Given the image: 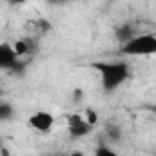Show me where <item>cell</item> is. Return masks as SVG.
<instances>
[{
	"label": "cell",
	"instance_id": "obj_1",
	"mask_svg": "<svg viewBox=\"0 0 156 156\" xmlns=\"http://www.w3.org/2000/svg\"><path fill=\"white\" fill-rule=\"evenodd\" d=\"M91 67L98 71L105 93H113L129 78L131 69L125 62H93Z\"/></svg>",
	"mask_w": 156,
	"mask_h": 156
},
{
	"label": "cell",
	"instance_id": "obj_2",
	"mask_svg": "<svg viewBox=\"0 0 156 156\" xmlns=\"http://www.w3.org/2000/svg\"><path fill=\"white\" fill-rule=\"evenodd\" d=\"M120 51L127 56H147L156 55V37L154 35H136L133 40L123 44Z\"/></svg>",
	"mask_w": 156,
	"mask_h": 156
},
{
	"label": "cell",
	"instance_id": "obj_3",
	"mask_svg": "<svg viewBox=\"0 0 156 156\" xmlns=\"http://www.w3.org/2000/svg\"><path fill=\"white\" fill-rule=\"evenodd\" d=\"M93 125L85 120L83 115H71L67 118V131L71 134V138H83L91 133Z\"/></svg>",
	"mask_w": 156,
	"mask_h": 156
},
{
	"label": "cell",
	"instance_id": "obj_4",
	"mask_svg": "<svg viewBox=\"0 0 156 156\" xmlns=\"http://www.w3.org/2000/svg\"><path fill=\"white\" fill-rule=\"evenodd\" d=\"M27 122H29V125H31L35 131L47 133V131H51L53 125H55V116H53L51 113H47V111H38V113L31 115Z\"/></svg>",
	"mask_w": 156,
	"mask_h": 156
},
{
	"label": "cell",
	"instance_id": "obj_5",
	"mask_svg": "<svg viewBox=\"0 0 156 156\" xmlns=\"http://www.w3.org/2000/svg\"><path fill=\"white\" fill-rule=\"evenodd\" d=\"M16 53L13 45L9 44H0V69H16Z\"/></svg>",
	"mask_w": 156,
	"mask_h": 156
},
{
	"label": "cell",
	"instance_id": "obj_6",
	"mask_svg": "<svg viewBox=\"0 0 156 156\" xmlns=\"http://www.w3.org/2000/svg\"><path fill=\"white\" fill-rule=\"evenodd\" d=\"M138 35V26L133 24V22H125L122 26H118L116 31H115V38L120 42V45L127 44L129 40H133L134 37Z\"/></svg>",
	"mask_w": 156,
	"mask_h": 156
},
{
	"label": "cell",
	"instance_id": "obj_7",
	"mask_svg": "<svg viewBox=\"0 0 156 156\" xmlns=\"http://www.w3.org/2000/svg\"><path fill=\"white\" fill-rule=\"evenodd\" d=\"M13 49H15L16 56H26V55L37 51V40L33 38V37H29V38H22V40H18V42L13 44Z\"/></svg>",
	"mask_w": 156,
	"mask_h": 156
},
{
	"label": "cell",
	"instance_id": "obj_8",
	"mask_svg": "<svg viewBox=\"0 0 156 156\" xmlns=\"http://www.w3.org/2000/svg\"><path fill=\"white\" fill-rule=\"evenodd\" d=\"M27 31L31 33L33 38H35V37H42V35H45V33L51 31V24H49L47 20H44V18L29 20V24H27Z\"/></svg>",
	"mask_w": 156,
	"mask_h": 156
},
{
	"label": "cell",
	"instance_id": "obj_9",
	"mask_svg": "<svg viewBox=\"0 0 156 156\" xmlns=\"http://www.w3.org/2000/svg\"><path fill=\"white\" fill-rule=\"evenodd\" d=\"M15 116V107L7 102H0V122H9Z\"/></svg>",
	"mask_w": 156,
	"mask_h": 156
},
{
	"label": "cell",
	"instance_id": "obj_10",
	"mask_svg": "<svg viewBox=\"0 0 156 156\" xmlns=\"http://www.w3.org/2000/svg\"><path fill=\"white\" fill-rule=\"evenodd\" d=\"M94 156H122V154H118L116 151H113L107 145H98L96 151H94Z\"/></svg>",
	"mask_w": 156,
	"mask_h": 156
},
{
	"label": "cell",
	"instance_id": "obj_11",
	"mask_svg": "<svg viewBox=\"0 0 156 156\" xmlns=\"http://www.w3.org/2000/svg\"><path fill=\"white\" fill-rule=\"evenodd\" d=\"M105 133L109 134L111 140H118V138H120V129H118L116 125H109V127L105 129Z\"/></svg>",
	"mask_w": 156,
	"mask_h": 156
},
{
	"label": "cell",
	"instance_id": "obj_12",
	"mask_svg": "<svg viewBox=\"0 0 156 156\" xmlns=\"http://www.w3.org/2000/svg\"><path fill=\"white\" fill-rule=\"evenodd\" d=\"M85 120H87L91 125H94V123H96V120H98V116H96V113H94V111H91V109H89V111H85Z\"/></svg>",
	"mask_w": 156,
	"mask_h": 156
},
{
	"label": "cell",
	"instance_id": "obj_13",
	"mask_svg": "<svg viewBox=\"0 0 156 156\" xmlns=\"http://www.w3.org/2000/svg\"><path fill=\"white\" fill-rule=\"evenodd\" d=\"M9 2V5H22L24 2H27V0H7Z\"/></svg>",
	"mask_w": 156,
	"mask_h": 156
},
{
	"label": "cell",
	"instance_id": "obj_14",
	"mask_svg": "<svg viewBox=\"0 0 156 156\" xmlns=\"http://www.w3.org/2000/svg\"><path fill=\"white\" fill-rule=\"evenodd\" d=\"M66 2H69V0H49V4H53V5H62Z\"/></svg>",
	"mask_w": 156,
	"mask_h": 156
},
{
	"label": "cell",
	"instance_id": "obj_15",
	"mask_svg": "<svg viewBox=\"0 0 156 156\" xmlns=\"http://www.w3.org/2000/svg\"><path fill=\"white\" fill-rule=\"evenodd\" d=\"M147 109H149V111H151V113H153V115L156 116V105H149Z\"/></svg>",
	"mask_w": 156,
	"mask_h": 156
},
{
	"label": "cell",
	"instance_id": "obj_16",
	"mask_svg": "<svg viewBox=\"0 0 156 156\" xmlns=\"http://www.w3.org/2000/svg\"><path fill=\"white\" fill-rule=\"evenodd\" d=\"M0 147H2V136H0Z\"/></svg>",
	"mask_w": 156,
	"mask_h": 156
},
{
	"label": "cell",
	"instance_id": "obj_17",
	"mask_svg": "<svg viewBox=\"0 0 156 156\" xmlns=\"http://www.w3.org/2000/svg\"><path fill=\"white\" fill-rule=\"evenodd\" d=\"M58 156H69V154H58Z\"/></svg>",
	"mask_w": 156,
	"mask_h": 156
}]
</instances>
